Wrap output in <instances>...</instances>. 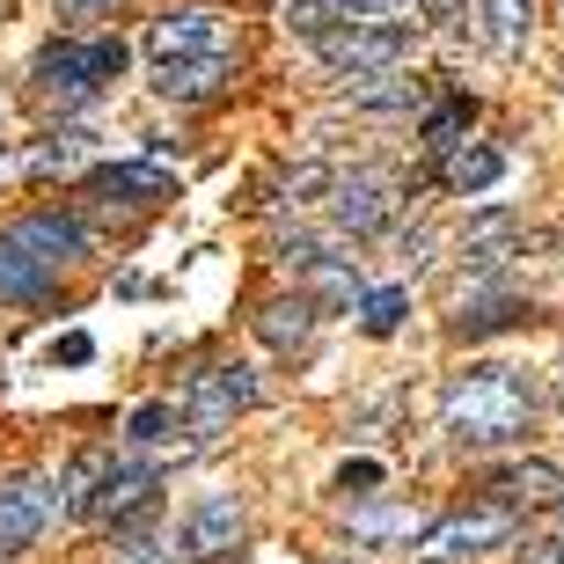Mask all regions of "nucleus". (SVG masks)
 I'll list each match as a JSON object with an SVG mask.
<instances>
[{
	"label": "nucleus",
	"mask_w": 564,
	"mask_h": 564,
	"mask_svg": "<svg viewBox=\"0 0 564 564\" xmlns=\"http://www.w3.org/2000/svg\"><path fill=\"white\" fill-rule=\"evenodd\" d=\"M506 176V154L499 147H447V191H462V198H477V191H491Z\"/></svg>",
	"instance_id": "obj_18"
},
{
	"label": "nucleus",
	"mask_w": 564,
	"mask_h": 564,
	"mask_svg": "<svg viewBox=\"0 0 564 564\" xmlns=\"http://www.w3.org/2000/svg\"><path fill=\"white\" fill-rule=\"evenodd\" d=\"M257 330H264V345H272V352H293V345H308V330H315V301H308V293H293V301H272V308L257 315Z\"/></svg>",
	"instance_id": "obj_19"
},
{
	"label": "nucleus",
	"mask_w": 564,
	"mask_h": 564,
	"mask_svg": "<svg viewBox=\"0 0 564 564\" xmlns=\"http://www.w3.org/2000/svg\"><path fill=\"white\" fill-rule=\"evenodd\" d=\"M147 52L154 59H191V52H228V22L213 8H169L154 30H147Z\"/></svg>",
	"instance_id": "obj_10"
},
{
	"label": "nucleus",
	"mask_w": 564,
	"mask_h": 564,
	"mask_svg": "<svg viewBox=\"0 0 564 564\" xmlns=\"http://www.w3.org/2000/svg\"><path fill=\"white\" fill-rule=\"evenodd\" d=\"M250 403H257L250 367H206V375L184 389V403H176V425H184L191 440H213V433H228L235 411H250Z\"/></svg>",
	"instance_id": "obj_3"
},
{
	"label": "nucleus",
	"mask_w": 564,
	"mask_h": 564,
	"mask_svg": "<svg viewBox=\"0 0 564 564\" xmlns=\"http://www.w3.org/2000/svg\"><path fill=\"white\" fill-rule=\"evenodd\" d=\"M403 315H411V286H375V293H359V330H367V337H397Z\"/></svg>",
	"instance_id": "obj_23"
},
{
	"label": "nucleus",
	"mask_w": 564,
	"mask_h": 564,
	"mask_svg": "<svg viewBox=\"0 0 564 564\" xmlns=\"http://www.w3.org/2000/svg\"><path fill=\"white\" fill-rule=\"evenodd\" d=\"M279 22H286L301 44H315L323 30H337L345 15H337V0H279Z\"/></svg>",
	"instance_id": "obj_24"
},
{
	"label": "nucleus",
	"mask_w": 564,
	"mask_h": 564,
	"mask_svg": "<svg viewBox=\"0 0 564 564\" xmlns=\"http://www.w3.org/2000/svg\"><path fill=\"white\" fill-rule=\"evenodd\" d=\"M521 513L513 506H484V513H455L425 535V557H469V550H491V543H513Z\"/></svg>",
	"instance_id": "obj_11"
},
{
	"label": "nucleus",
	"mask_w": 564,
	"mask_h": 564,
	"mask_svg": "<svg viewBox=\"0 0 564 564\" xmlns=\"http://www.w3.org/2000/svg\"><path fill=\"white\" fill-rule=\"evenodd\" d=\"M44 359H52V367H88V359H96V337L66 330V337H52V352H44Z\"/></svg>",
	"instance_id": "obj_29"
},
{
	"label": "nucleus",
	"mask_w": 564,
	"mask_h": 564,
	"mask_svg": "<svg viewBox=\"0 0 564 564\" xmlns=\"http://www.w3.org/2000/svg\"><path fill=\"white\" fill-rule=\"evenodd\" d=\"M169 425H176V403H140L132 425H126V440L132 447H154V440H169Z\"/></svg>",
	"instance_id": "obj_26"
},
{
	"label": "nucleus",
	"mask_w": 564,
	"mask_h": 564,
	"mask_svg": "<svg viewBox=\"0 0 564 564\" xmlns=\"http://www.w3.org/2000/svg\"><path fill=\"white\" fill-rule=\"evenodd\" d=\"M323 257H352L345 228H286L279 235V264H293V272H308V264H323Z\"/></svg>",
	"instance_id": "obj_20"
},
{
	"label": "nucleus",
	"mask_w": 564,
	"mask_h": 564,
	"mask_svg": "<svg viewBox=\"0 0 564 564\" xmlns=\"http://www.w3.org/2000/svg\"><path fill=\"white\" fill-rule=\"evenodd\" d=\"M154 484L162 469L154 462H110L96 491H88V521H132V513H154Z\"/></svg>",
	"instance_id": "obj_8"
},
{
	"label": "nucleus",
	"mask_w": 564,
	"mask_h": 564,
	"mask_svg": "<svg viewBox=\"0 0 564 564\" xmlns=\"http://www.w3.org/2000/svg\"><path fill=\"white\" fill-rule=\"evenodd\" d=\"M506 323H521V293H513V286H491V272H477V286H462L455 330L462 337H484V330H506Z\"/></svg>",
	"instance_id": "obj_15"
},
{
	"label": "nucleus",
	"mask_w": 564,
	"mask_h": 564,
	"mask_svg": "<svg viewBox=\"0 0 564 564\" xmlns=\"http://www.w3.org/2000/svg\"><path fill=\"white\" fill-rule=\"evenodd\" d=\"M433 30H469V0H411Z\"/></svg>",
	"instance_id": "obj_30"
},
{
	"label": "nucleus",
	"mask_w": 564,
	"mask_h": 564,
	"mask_svg": "<svg viewBox=\"0 0 564 564\" xmlns=\"http://www.w3.org/2000/svg\"><path fill=\"white\" fill-rule=\"evenodd\" d=\"M52 513H59V484H52V477H15V484H0V557L30 550L44 528H52Z\"/></svg>",
	"instance_id": "obj_6"
},
{
	"label": "nucleus",
	"mask_w": 564,
	"mask_h": 564,
	"mask_svg": "<svg viewBox=\"0 0 564 564\" xmlns=\"http://www.w3.org/2000/svg\"><path fill=\"white\" fill-rule=\"evenodd\" d=\"M397 206H403V191H397V176L389 169H352V176H330V213H337V228L352 235H375V228H389L397 220Z\"/></svg>",
	"instance_id": "obj_5"
},
{
	"label": "nucleus",
	"mask_w": 564,
	"mask_h": 564,
	"mask_svg": "<svg viewBox=\"0 0 564 564\" xmlns=\"http://www.w3.org/2000/svg\"><path fill=\"white\" fill-rule=\"evenodd\" d=\"M345 96H352V110H367V118H403V110L425 104V82L419 74H403V66H381V74H345Z\"/></svg>",
	"instance_id": "obj_12"
},
{
	"label": "nucleus",
	"mask_w": 564,
	"mask_h": 564,
	"mask_svg": "<svg viewBox=\"0 0 564 564\" xmlns=\"http://www.w3.org/2000/svg\"><path fill=\"white\" fill-rule=\"evenodd\" d=\"M491 491H499V506H564V469H550V462H513V469L491 477Z\"/></svg>",
	"instance_id": "obj_16"
},
{
	"label": "nucleus",
	"mask_w": 564,
	"mask_h": 564,
	"mask_svg": "<svg viewBox=\"0 0 564 564\" xmlns=\"http://www.w3.org/2000/svg\"><path fill=\"white\" fill-rule=\"evenodd\" d=\"M315 59L337 74H381V66H411V30L403 22H345L315 37Z\"/></svg>",
	"instance_id": "obj_4"
},
{
	"label": "nucleus",
	"mask_w": 564,
	"mask_h": 564,
	"mask_svg": "<svg viewBox=\"0 0 564 564\" xmlns=\"http://www.w3.org/2000/svg\"><path fill=\"white\" fill-rule=\"evenodd\" d=\"M0 564H8V557H0Z\"/></svg>",
	"instance_id": "obj_32"
},
{
	"label": "nucleus",
	"mask_w": 564,
	"mask_h": 564,
	"mask_svg": "<svg viewBox=\"0 0 564 564\" xmlns=\"http://www.w3.org/2000/svg\"><path fill=\"white\" fill-rule=\"evenodd\" d=\"M484 22H491V44L506 59H521L535 37V0H484Z\"/></svg>",
	"instance_id": "obj_21"
},
{
	"label": "nucleus",
	"mask_w": 564,
	"mask_h": 564,
	"mask_svg": "<svg viewBox=\"0 0 564 564\" xmlns=\"http://www.w3.org/2000/svg\"><path fill=\"white\" fill-rule=\"evenodd\" d=\"M126 37H59V44H44L37 66H30V82H37L44 104H59V110H82L96 104L110 82H126Z\"/></svg>",
	"instance_id": "obj_2"
},
{
	"label": "nucleus",
	"mask_w": 564,
	"mask_h": 564,
	"mask_svg": "<svg viewBox=\"0 0 564 564\" xmlns=\"http://www.w3.org/2000/svg\"><path fill=\"white\" fill-rule=\"evenodd\" d=\"M176 543H184V557H228V550L242 543V499H235V491H206V499L184 513Z\"/></svg>",
	"instance_id": "obj_9"
},
{
	"label": "nucleus",
	"mask_w": 564,
	"mask_h": 564,
	"mask_svg": "<svg viewBox=\"0 0 564 564\" xmlns=\"http://www.w3.org/2000/svg\"><path fill=\"white\" fill-rule=\"evenodd\" d=\"M389 477V469H381L375 455H359V462H345V469H337V491H352V499H375V484Z\"/></svg>",
	"instance_id": "obj_27"
},
{
	"label": "nucleus",
	"mask_w": 564,
	"mask_h": 564,
	"mask_svg": "<svg viewBox=\"0 0 564 564\" xmlns=\"http://www.w3.org/2000/svg\"><path fill=\"white\" fill-rule=\"evenodd\" d=\"M235 82V52H191V59H154V96L162 104H213Z\"/></svg>",
	"instance_id": "obj_7"
},
{
	"label": "nucleus",
	"mask_w": 564,
	"mask_h": 564,
	"mask_svg": "<svg viewBox=\"0 0 564 564\" xmlns=\"http://www.w3.org/2000/svg\"><path fill=\"white\" fill-rule=\"evenodd\" d=\"M528 411H535V397H528L521 367H469V375L447 389V433L462 440V447H506V440L528 433Z\"/></svg>",
	"instance_id": "obj_1"
},
{
	"label": "nucleus",
	"mask_w": 564,
	"mask_h": 564,
	"mask_svg": "<svg viewBox=\"0 0 564 564\" xmlns=\"http://www.w3.org/2000/svg\"><path fill=\"white\" fill-rule=\"evenodd\" d=\"M88 191H96L104 206H162L176 184H169L162 162H110V169H96V176H88Z\"/></svg>",
	"instance_id": "obj_13"
},
{
	"label": "nucleus",
	"mask_w": 564,
	"mask_h": 564,
	"mask_svg": "<svg viewBox=\"0 0 564 564\" xmlns=\"http://www.w3.org/2000/svg\"><path fill=\"white\" fill-rule=\"evenodd\" d=\"M469 126H477V104H469V96H447L440 110H425L419 140H425V154H447V147L469 140Z\"/></svg>",
	"instance_id": "obj_22"
},
{
	"label": "nucleus",
	"mask_w": 564,
	"mask_h": 564,
	"mask_svg": "<svg viewBox=\"0 0 564 564\" xmlns=\"http://www.w3.org/2000/svg\"><path fill=\"white\" fill-rule=\"evenodd\" d=\"M8 235H15L22 250H37L44 264H74V257H88V228L66 220V213H30V220H15Z\"/></svg>",
	"instance_id": "obj_14"
},
{
	"label": "nucleus",
	"mask_w": 564,
	"mask_h": 564,
	"mask_svg": "<svg viewBox=\"0 0 564 564\" xmlns=\"http://www.w3.org/2000/svg\"><path fill=\"white\" fill-rule=\"evenodd\" d=\"M345 564H352V557H345Z\"/></svg>",
	"instance_id": "obj_33"
},
{
	"label": "nucleus",
	"mask_w": 564,
	"mask_h": 564,
	"mask_svg": "<svg viewBox=\"0 0 564 564\" xmlns=\"http://www.w3.org/2000/svg\"><path fill=\"white\" fill-rule=\"evenodd\" d=\"M397 535H419V513L375 506V513H359V521H352V543H397Z\"/></svg>",
	"instance_id": "obj_25"
},
{
	"label": "nucleus",
	"mask_w": 564,
	"mask_h": 564,
	"mask_svg": "<svg viewBox=\"0 0 564 564\" xmlns=\"http://www.w3.org/2000/svg\"><path fill=\"white\" fill-rule=\"evenodd\" d=\"M315 191H330V169H323V162H301L286 176V198H315Z\"/></svg>",
	"instance_id": "obj_31"
},
{
	"label": "nucleus",
	"mask_w": 564,
	"mask_h": 564,
	"mask_svg": "<svg viewBox=\"0 0 564 564\" xmlns=\"http://www.w3.org/2000/svg\"><path fill=\"white\" fill-rule=\"evenodd\" d=\"M337 15L345 22H397V15H411V0H337Z\"/></svg>",
	"instance_id": "obj_28"
},
{
	"label": "nucleus",
	"mask_w": 564,
	"mask_h": 564,
	"mask_svg": "<svg viewBox=\"0 0 564 564\" xmlns=\"http://www.w3.org/2000/svg\"><path fill=\"white\" fill-rule=\"evenodd\" d=\"M52 279H59V264H44L37 250H22L15 235H0V293H8V301H37V293H52Z\"/></svg>",
	"instance_id": "obj_17"
}]
</instances>
